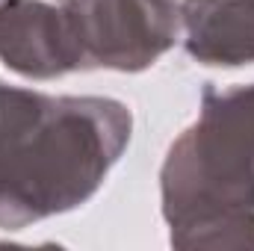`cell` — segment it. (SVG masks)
Segmentation results:
<instances>
[{"instance_id": "6", "label": "cell", "mask_w": 254, "mask_h": 251, "mask_svg": "<svg viewBox=\"0 0 254 251\" xmlns=\"http://www.w3.org/2000/svg\"><path fill=\"white\" fill-rule=\"evenodd\" d=\"M175 249H254V213H240L219 219L207 228H198L172 240Z\"/></svg>"}, {"instance_id": "4", "label": "cell", "mask_w": 254, "mask_h": 251, "mask_svg": "<svg viewBox=\"0 0 254 251\" xmlns=\"http://www.w3.org/2000/svg\"><path fill=\"white\" fill-rule=\"evenodd\" d=\"M0 60L30 80L80 71L63 9L45 0H0Z\"/></svg>"}, {"instance_id": "2", "label": "cell", "mask_w": 254, "mask_h": 251, "mask_svg": "<svg viewBox=\"0 0 254 251\" xmlns=\"http://www.w3.org/2000/svg\"><path fill=\"white\" fill-rule=\"evenodd\" d=\"M160 198L172 240L254 213V83L204 89L198 122L166 154Z\"/></svg>"}, {"instance_id": "3", "label": "cell", "mask_w": 254, "mask_h": 251, "mask_svg": "<svg viewBox=\"0 0 254 251\" xmlns=\"http://www.w3.org/2000/svg\"><path fill=\"white\" fill-rule=\"evenodd\" d=\"M80 71H145L181 36L178 0H63Z\"/></svg>"}, {"instance_id": "7", "label": "cell", "mask_w": 254, "mask_h": 251, "mask_svg": "<svg viewBox=\"0 0 254 251\" xmlns=\"http://www.w3.org/2000/svg\"><path fill=\"white\" fill-rule=\"evenodd\" d=\"M178 3H181V0H178Z\"/></svg>"}, {"instance_id": "1", "label": "cell", "mask_w": 254, "mask_h": 251, "mask_svg": "<svg viewBox=\"0 0 254 251\" xmlns=\"http://www.w3.org/2000/svg\"><path fill=\"white\" fill-rule=\"evenodd\" d=\"M116 98L45 95L0 83V228L21 231L86 204L130 142Z\"/></svg>"}, {"instance_id": "5", "label": "cell", "mask_w": 254, "mask_h": 251, "mask_svg": "<svg viewBox=\"0 0 254 251\" xmlns=\"http://www.w3.org/2000/svg\"><path fill=\"white\" fill-rule=\"evenodd\" d=\"M178 6L192 60L222 68L254 63V0H181Z\"/></svg>"}]
</instances>
